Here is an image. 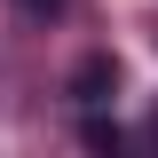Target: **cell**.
<instances>
[{
    "label": "cell",
    "instance_id": "cell-2",
    "mask_svg": "<svg viewBox=\"0 0 158 158\" xmlns=\"http://www.w3.org/2000/svg\"><path fill=\"white\" fill-rule=\"evenodd\" d=\"M24 16H63V8H71V0H16Z\"/></svg>",
    "mask_w": 158,
    "mask_h": 158
},
{
    "label": "cell",
    "instance_id": "cell-1",
    "mask_svg": "<svg viewBox=\"0 0 158 158\" xmlns=\"http://www.w3.org/2000/svg\"><path fill=\"white\" fill-rule=\"evenodd\" d=\"M111 87H118V63L111 56H79V71H71V103H111Z\"/></svg>",
    "mask_w": 158,
    "mask_h": 158
}]
</instances>
